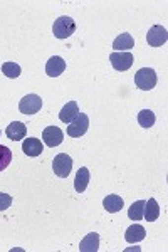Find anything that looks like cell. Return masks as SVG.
<instances>
[{
	"mask_svg": "<svg viewBox=\"0 0 168 252\" xmlns=\"http://www.w3.org/2000/svg\"><path fill=\"white\" fill-rule=\"evenodd\" d=\"M52 32H54V37L57 39H67L71 37L76 32V22L74 19L63 15V17L56 19L54 26H52Z\"/></svg>",
	"mask_w": 168,
	"mask_h": 252,
	"instance_id": "1",
	"label": "cell"
},
{
	"mask_svg": "<svg viewBox=\"0 0 168 252\" xmlns=\"http://www.w3.org/2000/svg\"><path fill=\"white\" fill-rule=\"evenodd\" d=\"M157 72L151 67H141L140 71L134 74V84L141 89V91H150L157 86Z\"/></svg>",
	"mask_w": 168,
	"mask_h": 252,
	"instance_id": "2",
	"label": "cell"
},
{
	"mask_svg": "<svg viewBox=\"0 0 168 252\" xmlns=\"http://www.w3.org/2000/svg\"><path fill=\"white\" fill-rule=\"evenodd\" d=\"M52 170H54V173L57 177L67 178L72 170V158L69 157L67 153H59V155L54 158V161H52Z\"/></svg>",
	"mask_w": 168,
	"mask_h": 252,
	"instance_id": "3",
	"label": "cell"
},
{
	"mask_svg": "<svg viewBox=\"0 0 168 252\" xmlns=\"http://www.w3.org/2000/svg\"><path fill=\"white\" fill-rule=\"evenodd\" d=\"M40 108H42V99L37 94L24 96L19 103V111L22 115H35V113L40 111Z\"/></svg>",
	"mask_w": 168,
	"mask_h": 252,
	"instance_id": "4",
	"label": "cell"
},
{
	"mask_svg": "<svg viewBox=\"0 0 168 252\" xmlns=\"http://www.w3.org/2000/svg\"><path fill=\"white\" fill-rule=\"evenodd\" d=\"M89 128V118L84 113H79L67 126V135L72 138H81Z\"/></svg>",
	"mask_w": 168,
	"mask_h": 252,
	"instance_id": "5",
	"label": "cell"
},
{
	"mask_svg": "<svg viewBox=\"0 0 168 252\" xmlns=\"http://www.w3.org/2000/svg\"><path fill=\"white\" fill-rule=\"evenodd\" d=\"M167 40H168L167 29L162 26H153L148 31V34H146V42L151 47H162L163 44H167Z\"/></svg>",
	"mask_w": 168,
	"mask_h": 252,
	"instance_id": "6",
	"label": "cell"
},
{
	"mask_svg": "<svg viewBox=\"0 0 168 252\" xmlns=\"http://www.w3.org/2000/svg\"><path fill=\"white\" fill-rule=\"evenodd\" d=\"M133 54L130 52H113L109 54V61H111V66L116 71H128L133 64Z\"/></svg>",
	"mask_w": 168,
	"mask_h": 252,
	"instance_id": "7",
	"label": "cell"
},
{
	"mask_svg": "<svg viewBox=\"0 0 168 252\" xmlns=\"http://www.w3.org/2000/svg\"><path fill=\"white\" fill-rule=\"evenodd\" d=\"M42 140H44V143H46L47 146L54 148V146H59L61 143H63L64 133H63V129L57 128V126H49V128L44 129Z\"/></svg>",
	"mask_w": 168,
	"mask_h": 252,
	"instance_id": "8",
	"label": "cell"
},
{
	"mask_svg": "<svg viewBox=\"0 0 168 252\" xmlns=\"http://www.w3.org/2000/svg\"><path fill=\"white\" fill-rule=\"evenodd\" d=\"M66 71V61L61 56H52L46 64V72L51 78H57Z\"/></svg>",
	"mask_w": 168,
	"mask_h": 252,
	"instance_id": "9",
	"label": "cell"
},
{
	"mask_svg": "<svg viewBox=\"0 0 168 252\" xmlns=\"http://www.w3.org/2000/svg\"><path fill=\"white\" fill-rule=\"evenodd\" d=\"M145 237H146V230H145V227L140 225V223H133V225H130L125 232V239L128 244H138V242H141Z\"/></svg>",
	"mask_w": 168,
	"mask_h": 252,
	"instance_id": "10",
	"label": "cell"
},
{
	"mask_svg": "<svg viewBox=\"0 0 168 252\" xmlns=\"http://www.w3.org/2000/svg\"><path fill=\"white\" fill-rule=\"evenodd\" d=\"M5 135L12 141L24 140L26 135H27V126L24 125V123H20V121H14V123H10L9 126H7Z\"/></svg>",
	"mask_w": 168,
	"mask_h": 252,
	"instance_id": "11",
	"label": "cell"
},
{
	"mask_svg": "<svg viewBox=\"0 0 168 252\" xmlns=\"http://www.w3.org/2000/svg\"><path fill=\"white\" fill-rule=\"evenodd\" d=\"M42 150H44V145L39 138H27L22 143V152L26 153L27 157H32V158L39 157L40 153H42Z\"/></svg>",
	"mask_w": 168,
	"mask_h": 252,
	"instance_id": "12",
	"label": "cell"
},
{
	"mask_svg": "<svg viewBox=\"0 0 168 252\" xmlns=\"http://www.w3.org/2000/svg\"><path fill=\"white\" fill-rule=\"evenodd\" d=\"M134 47V39L131 37L128 32H123L121 35H118L113 42V49L114 52H123V51H130V49Z\"/></svg>",
	"mask_w": 168,
	"mask_h": 252,
	"instance_id": "13",
	"label": "cell"
},
{
	"mask_svg": "<svg viewBox=\"0 0 168 252\" xmlns=\"http://www.w3.org/2000/svg\"><path fill=\"white\" fill-rule=\"evenodd\" d=\"M89 180H91V175H89V170L86 168V166H81L79 170H77L76 173V178H74V189L77 193H83L86 190V187H88Z\"/></svg>",
	"mask_w": 168,
	"mask_h": 252,
	"instance_id": "14",
	"label": "cell"
},
{
	"mask_svg": "<svg viewBox=\"0 0 168 252\" xmlns=\"http://www.w3.org/2000/svg\"><path fill=\"white\" fill-rule=\"evenodd\" d=\"M79 115V108H77V103L76 101H69L66 106L61 109V113H59V120L63 121V123H71L74 118Z\"/></svg>",
	"mask_w": 168,
	"mask_h": 252,
	"instance_id": "15",
	"label": "cell"
},
{
	"mask_svg": "<svg viewBox=\"0 0 168 252\" xmlns=\"http://www.w3.org/2000/svg\"><path fill=\"white\" fill-rule=\"evenodd\" d=\"M98 249H100V235L96 232L88 234L79 244L81 252H96Z\"/></svg>",
	"mask_w": 168,
	"mask_h": 252,
	"instance_id": "16",
	"label": "cell"
},
{
	"mask_svg": "<svg viewBox=\"0 0 168 252\" xmlns=\"http://www.w3.org/2000/svg\"><path fill=\"white\" fill-rule=\"evenodd\" d=\"M123 205H125V202H123V198L120 197V195H108V197L103 200V207L106 210H108L109 214H116L120 212V210L123 209Z\"/></svg>",
	"mask_w": 168,
	"mask_h": 252,
	"instance_id": "17",
	"label": "cell"
},
{
	"mask_svg": "<svg viewBox=\"0 0 168 252\" xmlns=\"http://www.w3.org/2000/svg\"><path fill=\"white\" fill-rule=\"evenodd\" d=\"M143 217H145L148 222H155L160 217V207H158V202L155 200V198H150L148 202H145Z\"/></svg>",
	"mask_w": 168,
	"mask_h": 252,
	"instance_id": "18",
	"label": "cell"
},
{
	"mask_svg": "<svg viewBox=\"0 0 168 252\" xmlns=\"http://www.w3.org/2000/svg\"><path fill=\"white\" fill-rule=\"evenodd\" d=\"M155 121H157V116L150 109H143V111L138 113V123H140L141 128H151Z\"/></svg>",
	"mask_w": 168,
	"mask_h": 252,
	"instance_id": "19",
	"label": "cell"
},
{
	"mask_svg": "<svg viewBox=\"0 0 168 252\" xmlns=\"http://www.w3.org/2000/svg\"><path fill=\"white\" fill-rule=\"evenodd\" d=\"M143 210H145V200L133 202V205H131L130 210H128V217L131 219V220H141Z\"/></svg>",
	"mask_w": 168,
	"mask_h": 252,
	"instance_id": "20",
	"label": "cell"
},
{
	"mask_svg": "<svg viewBox=\"0 0 168 252\" xmlns=\"http://www.w3.org/2000/svg\"><path fill=\"white\" fill-rule=\"evenodd\" d=\"M2 72L7 76V78L15 79V78H19V76H20L22 69H20L19 64H15V63H3L2 64Z\"/></svg>",
	"mask_w": 168,
	"mask_h": 252,
	"instance_id": "21",
	"label": "cell"
},
{
	"mask_svg": "<svg viewBox=\"0 0 168 252\" xmlns=\"http://www.w3.org/2000/svg\"><path fill=\"white\" fill-rule=\"evenodd\" d=\"M12 161V152L10 148H7V146L0 145V172H3V170L7 168V166L10 165Z\"/></svg>",
	"mask_w": 168,
	"mask_h": 252,
	"instance_id": "22",
	"label": "cell"
},
{
	"mask_svg": "<svg viewBox=\"0 0 168 252\" xmlns=\"http://www.w3.org/2000/svg\"><path fill=\"white\" fill-rule=\"evenodd\" d=\"M12 205V197L7 193H0V212L7 210Z\"/></svg>",
	"mask_w": 168,
	"mask_h": 252,
	"instance_id": "23",
	"label": "cell"
}]
</instances>
